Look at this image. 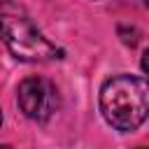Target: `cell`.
I'll return each instance as SVG.
<instances>
[{
    "mask_svg": "<svg viewBox=\"0 0 149 149\" xmlns=\"http://www.w3.org/2000/svg\"><path fill=\"white\" fill-rule=\"evenodd\" d=\"M0 123H2V109H0Z\"/></svg>",
    "mask_w": 149,
    "mask_h": 149,
    "instance_id": "5b68a950",
    "label": "cell"
},
{
    "mask_svg": "<svg viewBox=\"0 0 149 149\" xmlns=\"http://www.w3.org/2000/svg\"><path fill=\"white\" fill-rule=\"evenodd\" d=\"M0 40L7 44L14 58L26 63H47L63 58V49L49 42L28 19L23 16H5Z\"/></svg>",
    "mask_w": 149,
    "mask_h": 149,
    "instance_id": "7a4b0ae2",
    "label": "cell"
},
{
    "mask_svg": "<svg viewBox=\"0 0 149 149\" xmlns=\"http://www.w3.org/2000/svg\"><path fill=\"white\" fill-rule=\"evenodd\" d=\"M100 112L105 121L121 130H137L149 116V79L135 74H114L100 86Z\"/></svg>",
    "mask_w": 149,
    "mask_h": 149,
    "instance_id": "6da1fadb",
    "label": "cell"
},
{
    "mask_svg": "<svg viewBox=\"0 0 149 149\" xmlns=\"http://www.w3.org/2000/svg\"><path fill=\"white\" fill-rule=\"evenodd\" d=\"M144 5H147V7H149V0H144Z\"/></svg>",
    "mask_w": 149,
    "mask_h": 149,
    "instance_id": "8992f818",
    "label": "cell"
},
{
    "mask_svg": "<svg viewBox=\"0 0 149 149\" xmlns=\"http://www.w3.org/2000/svg\"><path fill=\"white\" fill-rule=\"evenodd\" d=\"M16 102L30 121H47L58 107V91L49 79L28 77L16 88Z\"/></svg>",
    "mask_w": 149,
    "mask_h": 149,
    "instance_id": "3957f363",
    "label": "cell"
},
{
    "mask_svg": "<svg viewBox=\"0 0 149 149\" xmlns=\"http://www.w3.org/2000/svg\"><path fill=\"white\" fill-rule=\"evenodd\" d=\"M140 65H142V72L147 74V79H149V49L142 54V61H140Z\"/></svg>",
    "mask_w": 149,
    "mask_h": 149,
    "instance_id": "277c9868",
    "label": "cell"
}]
</instances>
